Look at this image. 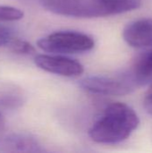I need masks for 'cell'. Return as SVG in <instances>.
Masks as SVG:
<instances>
[{
	"label": "cell",
	"mask_w": 152,
	"mask_h": 153,
	"mask_svg": "<svg viewBox=\"0 0 152 153\" xmlns=\"http://www.w3.org/2000/svg\"><path fill=\"white\" fill-rule=\"evenodd\" d=\"M139 124V117L132 108L122 102H113L92 125L89 135L95 143L116 144L126 140Z\"/></svg>",
	"instance_id": "cell-1"
},
{
	"label": "cell",
	"mask_w": 152,
	"mask_h": 153,
	"mask_svg": "<svg viewBox=\"0 0 152 153\" xmlns=\"http://www.w3.org/2000/svg\"><path fill=\"white\" fill-rule=\"evenodd\" d=\"M141 0H43L46 9L56 14L76 18H99L139 8Z\"/></svg>",
	"instance_id": "cell-2"
},
{
	"label": "cell",
	"mask_w": 152,
	"mask_h": 153,
	"mask_svg": "<svg viewBox=\"0 0 152 153\" xmlns=\"http://www.w3.org/2000/svg\"><path fill=\"white\" fill-rule=\"evenodd\" d=\"M38 46L40 49L55 54H75L91 50L95 42L88 34L65 30L56 31L38 40Z\"/></svg>",
	"instance_id": "cell-3"
},
{
	"label": "cell",
	"mask_w": 152,
	"mask_h": 153,
	"mask_svg": "<svg viewBox=\"0 0 152 153\" xmlns=\"http://www.w3.org/2000/svg\"><path fill=\"white\" fill-rule=\"evenodd\" d=\"M80 86L90 93L104 96L126 95L137 87L129 72L116 76H88L80 82Z\"/></svg>",
	"instance_id": "cell-4"
},
{
	"label": "cell",
	"mask_w": 152,
	"mask_h": 153,
	"mask_svg": "<svg viewBox=\"0 0 152 153\" xmlns=\"http://www.w3.org/2000/svg\"><path fill=\"white\" fill-rule=\"evenodd\" d=\"M34 62L46 72L66 77L81 75L84 71L83 65L76 59L59 55H38Z\"/></svg>",
	"instance_id": "cell-5"
},
{
	"label": "cell",
	"mask_w": 152,
	"mask_h": 153,
	"mask_svg": "<svg viewBox=\"0 0 152 153\" xmlns=\"http://www.w3.org/2000/svg\"><path fill=\"white\" fill-rule=\"evenodd\" d=\"M123 37L131 47H152V18L138 19L128 23L124 29Z\"/></svg>",
	"instance_id": "cell-6"
},
{
	"label": "cell",
	"mask_w": 152,
	"mask_h": 153,
	"mask_svg": "<svg viewBox=\"0 0 152 153\" xmlns=\"http://www.w3.org/2000/svg\"><path fill=\"white\" fill-rule=\"evenodd\" d=\"M0 151L4 152H44L37 140L30 135L22 134H13L5 136L0 143Z\"/></svg>",
	"instance_id": "cell-7"
},
{
	"label": "cell",
	"mask_w": 152,
	"mask_h": 153,
	"mask_svg": "<svg viewBox=\"0 0 152 153\" xmlns=\"http://www.w3.org/2000/svg\"><path fill=\"white\" fill-rule=\"evenodd\" d=\"M129 73L137 86L152 81V49L142 53L136 59Z\"/></svg>",
	"instance_id": "cell-8"
},
{
	"label": "cell",
	"mask_w": 152,
	"mask_h": 153,
	"mask_svg": "<svg viewBox=\"0 0 152 153\" xmlns=\"http://www.w3.org/2000/svg\"><path fill=\"white\" fill-rule=\"evenodd\" d=\"M23 102L22 94L9 90L0 93V107L4 108H17Z\"/></svg>",
	"instance_id": "cell-9"
},
{
	"label": "cell",
	"mask_w": 152,
	"mask_h": 153,
	"mask_svg": "<svg viewBox=\"0 0 152 153\" xmlns=\"http://www.w3.org/2000/svg\"><path fill=\"white\" fill-rule=\"evenodd\" d=\"M23 12L16 7L0 5V21L14 22L23 18Z\"/></svg>",
	"instance_id": "cell-10"
},
{
	"label": "cell",
	"mask_w": 152,
	"mask_h": 153,
	"mask_svg": "<svg viewBox=\"0 0 152 153\" xmlns=\"http://www.w3.org/2000/svg\"><path fill=\"white\" fill-rule=\"evenodd\" d=\"M9 48L17 54H22V55H30L35 53V48L29 42L20 39L18 38H14L11 43L8 45Z\"/></svg>",
	"instance_id": "cell-11"
},
{
	"label": "cell",
	"mask_w": 152,
	"mask_h": 153,
	"mask_svg": "<svg viewBox=\"0 0 152 153\" xmlns=\"http://www.w3.org/2000/svg\"><path fill=\"white\" fill-rule=\"evenodd\" d=\"M14 38V32L11 28L0 24V47H8Z\"/></svg>",
	"instance_id": "cell-12"
},
{
	"label": "cell",
	"mask_w": 152,
	"mask_h": 153,
	"mask_svg": "<svg viewBox=\"0 0 152 153\" xmlns=\"http://www.w3.org/2000/svg\"><path fill=\"white\" fill-rule=\"evenodd\" d=\"M144 104H152V85L146 93L144 99Z\"/></svg>",
	"instance_id": "cell-13"
},
{
	"label": "cell",
	"mask_w": 152,
	"mask_h": 153,
	"mask_svg": "<svg viewBox=\"0 0 152 153\" xmlns=\"http://www.w3.org/2000/svg\"><path fill=\"white\" fill-rule=\"evenodd\" d=\"M4 126H5V121H4V116H3L2 113L0 112V131L4 130Z\"/></svg>",
	"instance_id": "cell-14"
},
{
	"label": "cell",
	"mask_w": 152,
	"mask_h": 153,
	"mask_svg": "<svg viewBox=\"0 0 152 153\" xmlns=\"http://www.w3.org/2000/svg\"><path fill=\"white\" fill-rule=\"evenodd\" d=\"M144 108L148 113L152 115V104H144Z\"/></svg>",
	"instance_id": "cell-15"
}]
</instances>
